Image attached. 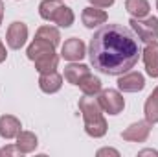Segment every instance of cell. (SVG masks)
<instances>
[{
    "label": "cell",
    "mask_w": 158,
    "mask_h": 157,
    "mask_svg": "<svg viewBox=\"0 0 158 157\" xmlns=\"http://www.w3.org/2000/svg\"><path fill=\"white\" fill-rule=\"evenodd\" d=\"M35 37H40V39L48 41L50 44L57 46L59 41H61V34H59V30L53 28V26H40L39 30H37V35H35Z\"/></svg>",
    "instance_id": "cell-20"
},
{
    "label": "cell",
    "mask_w": 158,
    "mask_h": 157,
    "mask_svg": "<svg viewBox=\"0 0 158 157\" xmlns=\"http://www.w3.org/2000/svg\"><path fill=\"white\" fill-rule=\"evenodd\" d=\"M81 20L86 28H98L101 24L107 22V13L101 9V7H96V6H90V7H85L83 9V15H81Z\"/></svg>",
    "instance_id": "cell-12"
},
{
    "label": "cell",
    "mask_w": 158,
    "mask_h": 157,
    "mask_svg": "<svg viewBox=\"0 0 158 157\" xmlns=\"http://www.w3.org/2000/svg\"><path fill=\"white\" fill-rule=\"evenodd\" d=\"M131 28L143 43H153L158 39V19L156 17H143V19H131Z\"/></svg>",
    "instance_id": "cell-4"
},
{
    "label": "cell",
    "mask_w": 158,
    "mask_h": 157,
    "mask_svg": "<svg viewBox=\"0 0 158 157\" xmlns=\"http://www.w3.org/2000/svg\"><path fill=\"white\" fill-rule=\"evenodd\" d=\"M143 113H145V120H149L151 124H158V87L145 100Z\"/></svg>",
    "instance_id": "cell-18"
},
{
    "label": "cell",
    "mask_w": 158,
    "mask_h": 157,
    "mask_svg": "<svg viewBox=\"0 0 158 157\" xmlns=\"http://www.w3.org/2000/svg\"><path fill=\"white\" fill-rule=\"evenodd\" d=\"M2 19H4V2L0 0V24H2Z\"/></svg>",
    "instance_id": "cell-27"
},
{
    "label": "cell",
    "mask_w": 158,
    "mask_h": 157,
    "mask_svg": "<svg viewBox=\"0 0 158 157\" xmlns=\"http://www.w3.org/2000/svg\"><path fill=\"white\" fill-rule=\"evenodd\" d=\"M39 13L44 20L55 22L61 28H70L74 24V11L64 6L61 0H42L39 6Z\"/></svg>",
    "instance_id": "cell-3"
},
{
    "label": "cell",
    "mask_w": 158,
    "mask_h": 157,
    "mask_svg": "<svg viewBox=\"0 0 158 157\" xmlns=\"http://www.w3.org/2000/svg\"><path fill=\"white\" fill-rule=\"evenodd\" d=\"M138 155H155V157H158V152L156 150H142Z\"/></svg>",
    "instance_id": "cell-26"
},
{
    "label": "cell",
    "mask_w": 158,
    "mask_h": 157,
    "mask_svg": "<svg viewBox=\"0 0 158 157\" xmlns=\"http://www.w3.org/2000/svg\"><path fill=\"white\" fill-rule=\"evenodd\" d=\"M0 155H4V152H2V150H0Z\"/></svg>",
    "instance_id": "cell-28"
},
{
    "label": "cell",
    "mask_w": 158,
    "mask_h": 157,
    "mask_svg": "<svg viewBox=\"0 0 158 157\" xmlns=\"http://www.w3.org/2000/svg\"><path fill=\"white\" fill-rule=\"evenodd\" d=\"M6 57H7V52H6V46H4L2 41H0V63H4Z\"/></svg>",
    "instance_id": "cell-25"
},
{
    "label": "cell",
    "mask_w": 158,
    "mask_h": 157,
    "mask_svg": "<svg viewBox=\"0 0 158 157\" xmlns=\"http://www.w3.org/2000/svg\"><path fill=\"white\" fill-rule=\"evenodd\" d=\"M143 65L151 78H158V41L147 43L143 48Z\"/></svg>",
    "instance_id": "cell-11"
},
{
    "label": "cell",
    "mask_w": 158,
    "mask_h": 157,
    "mask_svg": "<svg viewBox=\"0 0 158 157\" xmlns=\"http://www.w3.org/2000/svg\"><path fill=\"white\" fill-rule=\"evenodd\" d=\"M151 128H153V124L149 120H138V122L131 124L125 131H121V139L129 141V142H143V141H147Z\"/></svg>",
    "instance_id": "cell-6"
},
{
    "label": "cell",
    "mask_w": 158,
    "mask_h": 157,
    "mask_svg": "<svg viewBox=\"0 0 158 157\" xmlns=\"http://www.w3.org/2000/svg\"><path fill=\"white\" fill-rule=\"evenodd\" d=\"M79 109L83 113V120H85V131L86 135L99 139L107 133V120L101 113V107L98 104V98L94 96H83L79 100Z\"/></svg>",
    "instance_id": "cell-2"
},
{
    "label": "cell",
    "mask_w": 158,
    "mask_h": 157,
    "mask_svg": "<svg viewBox=\"0 0 158 157\" xmlns=\"http://www.w3.org/2000/svg\"><path fill=\"white\" fill-rule=\"evenodd\" d=\"M85 54H86L85 43L77 37H70L68 41H64V44L61 48V56L68 61H79L85 57Z\"/></svg>",
    "instance_id": "cell-8"
},
{
    "label": "cell",
    "mask_w": 158,
    "mask_h": 157,
    "mask_svg": "<svg viewBox=\"0 0 158 157\" xmlns=\"http://www.w3.org/2000/svg\"><path fill=\"white\" fill-rule=\"evenodd\" d=\"M57 65H59L57 54H52V56H48V57H42L39 61H35V69L39 70L40 74H42V72H52V70H55Z\"/></svg>",
    "instance_id": "cell-21"
},
{
    "label": "cell",
    "mask_w": 158,
    "mask_h": 157,
    "mask_svg": "<svg viewBox=\"0 0 158 157\" xmlns=\"http://www.w3.org/2000/svg\"><path fill=\"white\" fill-rule=\"evenodd\" d=\"M63 85V76L57 72V70H52V72H42L39 78V87L42 92L46 94H53L61 89Z\"/></svg>",
    "instance_id": "cell-14"
},
{
    "label": "cell",
    "mask_w": 158,
    "mask_h": 157,
    "mask_svg": "<svg viewBox=\"0 0 158 157\" xmlns=\"http://www.w3.org/2000/svg\"><path fill=\"white\" fill-rule=\"evenodd\" d=\"M20 120L13 115H2L0 117V137L2 139H17L20 129Z\"/></svg>",
    "instance_id": "cell-13"
},
{
    "label": "cell",
    "mask_w": 158,
    "mask_h": 157,
    "mask_svg": "<svg viewBox=\"0 0 158 157\" xmlns=\"http://www.w3.org/2000/svg\"><path fill=\"white\" fill-rule=\"evenodd\" d=\"M37 144H39L37 135L31 133V131H20V133L17 135V146H19V150H20L22 154H31V152H35Z\"/></svg>",
    "instance_id": "cell-16"
},
{
    "label": "cell",
    "mask_w": 158,
    "mask_h": 157,
    "mask_svg": "<svg viewBox=\"0 0 158 157\" xmlns=\"http://www.w3.org/2000/svg\"><path fill=\"white\" fill-rule=\"evenodd\" d=\"M88 2L96 7H110L114 4V0H88Z\"/></svg>",
    "instance_id": "cell-22"
},
{
    "label": "cell",
    "mask_w": 158,
    "mask_h": 157,
    "mask_svg": "<svg viewBox=\"0 0 158 157\" xmlns=\"http://www.w3.org/2000/svg\"><path fill=\"white\" fill-rule=\"evenodd\" d=\"M26 39H28V26L20 20H15L9 24L7 28V34H6V43L9 48L13 50H19L26 44Z\"/></svg>",
    "instance_id": "cell-7"
},
{
    "label": "cell",
    "mask_w": 158,
    "mask_h": 157,
    "mask_svg": "<svg viewBox=\"0 0 158 157\" xmlns=\"http://www.w3.org/2000/svg\"><path fill=\"white\" fill-rule=\"evenodd\" d=\"M77 87L83 91V94H86V96H96V94L101 91V79L96 78V76H92V74H86L85 78L79 81Z\"/></svg>",
    "instance_id": "cell-19"
},
{
    "label": "cell",
    "mask_w": 158,
    "mask_h": 157,
    "mask_svg": "<svg viewBox=\"0 0 158 157\" xmlns=\"http://www.w3.org/2000/svg\"><path fill=\"white\" fill-rule=\"evenodd\" d=\"M125 9L129 11L131 17H134V19H143V17L149 15L151 6H149L147 0H125Z\"/></svg>",
    "instance_id": "cell-17"
},
{
    "label": "cell",
    "mask_w": 158,
    "mask_h": 157,
    "mask_svg": "<svg viewBox=\"0 0 158 157\" xmlns=\"http://www.w3.org/2000/svg\"><path fill=\"white\" fill-rule=\"evenodd\" d=\"M52 54H55V46L50 44L48 41L40 39V37H35L33 43L28 46V59H31L33 63L39 61V59H42V57L52 56Z\"/></svg>",
    "instance_id": "cell-10"
},
{
    "label": "cell",
    "mask_w": 158,
    "mask_h": 157,
    "mask_svg": "<svg viewBox=\"0 0 158 157\" xmlns=\"http://www.w3.org/2000/svg\"><path fill=\"white\" fill-rule=\"evenodd\" d=\"M140 43L121 24H105L90 39L88 57L96 70L107 76L129 72L140 57Z\"/></svg>",
    "instance_id": "cell-1"
},
{
    "label": "cell",
    "mask_w": 158,
    "mask_h": 157,
    "mask_svg": "<svg viewBox=\"0 0 158 157\" xmlns=\"http://www.w3.org/2000/svg\"><path fill=\"white\" fill-rule=\"evenodd\" d=\"M98 104L101 107V111L109 113V115H119L125 107V100L114 89H101L98 92Z\"/></svg>",
    "instance_id": "cell-5"
},
{
    "label": "cell",
    "mask_w": 158,
    "mask_h": 157,
    "mask_svg": "<svg viewBox=\"0 0 158 157\" xmlns=\"http://www.w3.org/2000/svg\"><path fill=\"white\" fill-rule=\"evenodd\" d=\"M118 87L123 92H138L145 87V78L140 72H125L118 79Z\"/></svg>",
    "instance_id": "cell-9"
},
{
    "label": "cell",
    "mask_w": 158,
    "mask_h": 157,
    "mask_svg": "<svg viewBox=\"0 0 158 157\" xmlns=\"http://www.w3.org/2000/svg\"><path fill=\"white\" fill-rule=\"evenodd\" d=\"M86 74H90V69L86 65H79V63H70L68 67H64V79L72 85H79V81L85 78Z\"/></svg>",
    "instance_id": "cell-15"
},
{
    "label": "cell",
    "mask_w": 158,
    "mask_h": 157,
    "mask_svg": "<svg viewBox=\"0 0 158 157\" xmlns=\"http://www.w3.org/2000/svg\"><path fill=\"white\" fill-rule=\"evenodd\" d=\"M156 9H158V0H156Z\"/></svg>",
    "instance_id": "cell-29"
},
{
    "label": "cell",
    "mask_w": 158,
    "mask_h": 157,
    "mask_svg": "<svg viewBox=\"0 0 158 157\" xmlns=\"http://www.w3.org/2000/svg\"><path fill=\"white\" fill-rule=\"evenodd\" d=\"M2 152H4V155H20V154H22V152L19 150V146H7V148H4Z\"/></svg>",
    "instance_id": "cell-24"
},
{
    "label": "cell",
    "mask_w": 158,
    "mask_h": 157,
    "mask_svg": "<svg viewBox=\"0 0 158 157\" xmlns=\"http://www.w3.org/2000/svg\"><path fill=\"white\" fill-rule=\"evenodd\" d=\"M98 155H99V157H103V155L119 157V152H118V150H114V148H101V150H98Z\"/></svg>",
    "instance_id": "cell-23"
}]
</instances>
